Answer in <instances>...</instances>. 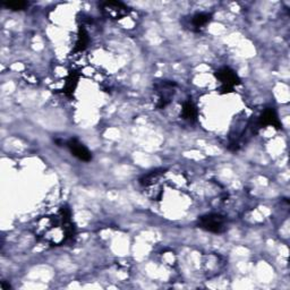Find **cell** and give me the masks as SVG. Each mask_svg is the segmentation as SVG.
Masks as SVG:
<instances>
[{
  "instance_id": "obj_6",
  "label": "cell",
  "mask_w": 290,
  "mask_h": 290,
  "mask_svg": "<svg viewBox=\"0 0 290 290\" xmlns=\"http://www.w3.org/2000/svg\"><path fill=\"white\" fill-rule=\"evenodd\" d=\"M67 146L72 153L76 158L79 159L80 161H84V162H90L92 160V153L90 152V150L85 146L83 143L77 139H70L67 142Z\"/></svg>"
},
{
  "instance_id": "obj_10",
  "label": "cell",
  "mask_w": 290,
  "mask_h": 290,
  "mask_svg": "<svg viewBox=\"0 0 290 290\" xmlns=\"http://www.w3.org/2000/svg\"><path fill=\"white\" fill-rule=\"evenodd\" d=\"M210 21H211V15L206 13L196 14V15H194L192 18V23L195 27L205 26Z\"/></svg>"
},
{
  "instance_id": "obj_8",
  "label": "cell",
  "mask_w": 290,
  "mask_h": 290,
  "mask_svg": "<svg viewBox=\"0 0 290 290\" xmlns=\"http://www.w3.org/2000/svg\"><path fill=\"white\" fill-rule=\"evenodd\" d=\"M182 116L185 120H187L189 122L196 121L198 112L196 107L191 101H186L183 104V110H182Z\"/></svg>"
},
{
  "instance_id": "obj_11",
  "label": "cell",
  "mask_w": 290,
  "mask_h": 290,
  "mask_svg": "<svg viewBox=\"0 0 290 290\" xmlns=\"http://www.w3.org/2000/svg\"><path fill=\"white\" fill-rule=\"evenodd\" d=\"M77 80H78V77L74 73L69 75V77L67 78V80H66V84H65V93L66 94H69V93L74 92V90L76 89V85H77Z\"/></svg>"
},
{
  "instance_id": "obj_7",
  "label": "cell",
  "mask_w": 290,
  "mask_h": 290,
  "mask_svg": "<svg viewBox=\"0 0 290 290\" xmlns=\"http://www.w3.org/2000/svg\"><path fill=\"white\" fill-rule=\"evenodd\" d=\"M259 125L261 127L264 126H272L275 127L277 130H280L281 128V122H280L277 112H275L274 109H266L264 112L261 115L260 119H259Z\"/></svg>"
},
{
  "instance_id": "obj_13",
  "label": "cell",
  "mask_w": 290,
  "mask_h": 290,
  "mask_svg": "<svg viewBox=\"0 0 290 290\" xmlns=\"http://www.w3.org/2000/svg\"><path fill=\"white\" fill-rule=\"evenodd\" d=\"M9 288H11V286H9V284H6L5 282L2 283V289L5 290V289H9Z\"/></svg>"
},
{
  "instance_id": "obj_2",
  "label": "cell",
  "mask_w": 290,
  "mask_h": 290,
  "mask_svg": "<svg viewBox=\"0 0 290 290\" xmlns=\"http://www.w3.org/2000/svg\"><path fill=\"white\" fill-rule=\"evenodd\" d=\"M198 227L203 230L220 234L226 230V219L220 215H206L198 219Z\"/></svg>"
},
{
  "instance_id": "obj_3",
  "label": "cell",
  "mask_w": 290,
  "mask_h": 290,
  "mask_svg": "<svg viewBox=\"0 0 290 290\" xmlns=\"http://www.w3.org/2000/svg\"><path fill=\"white\" fill-rule=\"evenodd\" d=\"M175 87L176 84L174 82H169V80H163L159 84H156V93H158V100H156V108L162 109L168 106L171 101L175 93Z\"/></svg>"
},
{
  "instance_id": "obj_12",
  "label": "cell",
  "mask_w": 290,
  "mask_h": 290,
  "mask_svg": "<svg viewBox=\"0 0 290 290\" xmlns=\"http://www.w3.org/2000/svg\"><path fill=\"white\" fill-rule=\"evenodd\" d=\"M4 6L8 9H11V11L17 12L25 9L28 6V4L26 2H7L4 3Z\"/></svg>"
},
{
  "instance_id": "obj_1",
  "label": "cell",
  "mask_w": 290,
  "mask_h": 290,
  "mask_svg": "<svg viewBox=\"0 0 290 290\" xmlns=\"http://www.w3.org/2000/svg\"><path fill=\"white\" fill-rule=\"evenodd\" d=\"M37 237L54 246H59L66 240L73 238L75 226L72 220V213L68 208H61L55 216L45 217L35 227Z\"/></svg>"
},
{
  "instance_id": "obj_9",
  "label": "cell",
  "mask_w": 290,
  "mask_h": 290,
  "mask_svg": "<svg viewBox=\"0 0 290 290\" xmlns=\"http://www.w3.org/2000/svg\"><path fill=\"white\" fill-rule=\"evenodd\" d=\"M90 42V37L87 30L83 26H80L78 28V33H77V40H76L75 44V51H83L88 48Z\"/></svg>"
},
{
  "instance_id": "obj_4",
  "label": "cell",
  "mask_w": 290,
  "mask_h": 290,
  "mask_svg": "<svg viewBox=\"0 0 290 290\" xmlns=\"http://www.w3.org/2000/svg\"><path fill=\"white\" fill-rule=\"evenodd\" d=\"M216 77L220 80L223 91H230L240 84V78L235 70L229 67H222L216 73Z\"/></svg>"
},
{
  "instance_id": "obj_5",
  "label": "cell",
  "mask_w": 290,
  "mask_h": 290,
  "mask_svg": "<svg viewBox=\"0 0 290 290\" xmlns=\"http://www.w3.org/2000/svg\"><path fill=\"white\" fill-rule=\"evenodd\" d=\"M101 9L104 15L111 20H120L130 13V8L119 2H107L101 5Z\"/></svg>"
}]
</instances>
